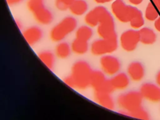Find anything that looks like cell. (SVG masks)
<instances>
[{
  "instance_id": "obj_1",
  "label": "cell",
  "mask_w": 160,
  "mask_h": 120,
  "mask_svg": "<svg viewBox=\"0 0 160 120\" xmlns=\"http://www.w3.org/2000/svg\"><path fill=\"white\" fill-rule=\"evenodd\" d=\"M92 71L88 62L83 60H78L72 64L71 72L64 79V82L72 89L84 90L90 86Z\"/></svg>"
},
{
  "instance_id": "obj_30",
  "label": "cell",
  "mask_w": 160,
  "mask_h": 120,
  "mask_svg": "<svg viewBox=\"0 0 160 120\" xmlns=\"http://www.w3.org/2000/svg\"><path fill=\"white\" fill-rule=\"evenodd\" d=\"M143 0H129V2L133 5H138L142 2Z\"/></svg>"
},
{
  "instance_id": "obj_24",
  "label": "cell",
  "mask_w": 160,
  "mask_h": 120,
  "mask_svg": "<svg viewBox=\"0 0 160 120\" xmlns=\"http://www.w3.org/2000/svg\"><path fill=\"white\" fill-rule=\"evenodd\" d=\"M126 116L133 117L138 119H149V114L146 111H145L143 108H141L133 112H129L125 114Z\"/></svg>"
},
{
  "instance_id": "obj_22",
  "label": "cell",
  "mask_w": 160,
  "mask_h": 120,
  "mask_svg": "<svg viewBox=\"0 0 160 120\" xmlns=\"http://www.w3.org/2000/svg\"><path fill=\"white\" fill-rule=\"evenodd\" d=\"M38 57L49 69H52L53 68L55 63V57L51 51L48 50L42 51L38 54Z\"/></svg>"
},
{
  "instance_id": "obj_18",
  "label": "cell",
  "mask_w": 160,
  "mask_h": 120,
  "mask_svg": "<svg viewBox=\"0 0 160 120\" xmlns=\"http://www.w3.org/2000/svg\"><path fill=\"white\" fill-rule=\"evenodd\" d=\"M69 9L73 15L79 16L86 13L88 6L84 0H75L69 6Z\"/></svg>"
},
{
  "instance_id": "obj_8",
  "label": "cell",
  "mask_w": 160,
  "mask_h": 120,
  "mask_svg": "<svg viewBox=\"0 0 160 120\" xmlns=\"http://www.w3.org/2000/svg\"><path fill=\"white\" fill-rule=\"evenodd\" d=\"M140 42L139 31L135 29H128L124 31L119 38L121 48L126 51L131 52L136 49Z\"/></svg>"
},
{
  "instance_id": "obj_28",
  "label": "cell",
  "mask_w": 160,
  "mask_h": 120,
  "mask_svg": "<svg viewBox=\"0 0 160 120\" xmlns=\"http://www.w3.org/2000/svg\"><path fill=\"white\" fill-rule=\"evenodd\" d=\"M9 5H14L22 1L23 0H6Z\"/></svg>"
},
{
  "instance_id": "obj_9",
  "label": "cell",
  "mask_w": 160,
  "mask_h": 120,
  "mask_svg": "<svg viewBox=\"0 0 160 120\" xmlns=\"http://www.w3.org/2000/svg\"><path fill=\"white\" fill-rule=\"evenodd\" d=\"M99 64L102 71L107 75L114 76L118 73L121 69V62L115 56L106 54L101 56Z\"/></svg>"
},
{
  "instance_id": "obj_10",
  "label": "cell",
  "mask_w": 160,
  "mask_h": 120,
  "mask_svg": "<svg viewBox=\"0 0 160 120\" xmlns=\"http://www.w3.org/2000/svg\"><path fill=\"white\" fill-rule=\"evenodd\" d=\"M109 13H110V12L105 7L98 6L86 14L84 22L91 28L97 27L100 22Z\"/></svg>"
},
{
  "instance_id": "obj_20",
  "label": "cell",
  "mask_w": 160,
  "mask_h": 120,
  "mask_svg": "<svg viewBox=\"0 0 160 120\" xmlns=\"http://www.w3.org/2000/svg\"><path fill=\"white\" fill-rule=\"evenodd\" d=\"M71 46L68 42L64 41L59 42L55 48V54L61 59L68 58L71 54Z\"/></svg>"
},
{
  "instance_id": "obj_6",
  "label": "cell",
  "mask_w": 160,
  "mask_h": 120,
  "mask_svg": "<svg viewBox=\"0 0 160 120\" xmlns=\"http://www.w3.org/2000/svg\"><path fill=\"white\" fill-rule=\"evenodd\" d=\"M118 48L117 39H99L94 41L90 46V51L94 56H102L114 52Z\"/></svg>"
},
{
  "instance_id": "obj_15",
  "label": "cell",
  "mask_w": 160,
  "mask_h": 120,
  "mask_svg": "<svg viewBox=\"0 0 160 120\" xmlns=\"http://www.w3.org/2000/svg\"><path fill=\"white\" fill-rule=\"evenodd\" d=\"M129 79L130 78L128 74L119 72L112 76L110 81L114 90H123L128 87L130 82Z\"/></svg>"
},
{
  "instance_id": "obj_16",
  "label": "cell",
  "mask_w": 160,
  "mask_h": 120,
  "mask_svg": "<svg viewBox=\"0 0 160 120\" xmlns=\"http://www.w3.org/2000/svg\"><path fill=\"white\" fill-rule=\"evenodd\" d=\"M106 80L105 74L102 71L98 70L92 71L90 78V86L94 91L99 90Z\"/></svg>"
},
{
  "instance_id": "obj_7",
  "label": "cell",
  "mask_w": 160,
  "mask_h": 120,
  "mask_svg": "<svg viewBox=\"0 0 160 120\" xmlns=\"http://www.w3.org/2000/svg\"><path fill=\"white\" fill-rule=\"evenodd\" d=\"M97 32L102 39H117L115 22L111 13H109L98 25Z\"/></svg>"
},
{
  "instance_id": "obj_13",
  "label": "cell",
  "mask_w": 160,
  "mask_h": 120,
  "mask_svg": "<svg viewBox=\"0 0 160 120\" xmlns=\"http://www.w3.org/2000/svg\"><path fill=\"white\" fill-rule=\"evenodd\" d=\"M127 73L131 80L140 81L144 76V68L140 62L133 61L128 65Z\"/></svg>"
},
{
  "instance_id": "obj_32",
  "label": "cell",
  "mask_w": 160,
  "mask_h": 120,
  "mask_svg": "<svg viewBox=\"0 0 160 120\" xmlns=\"http://www.w3.org/2000/svg\"><path fill=\"white\" fill-rule=\"evenodd\" d=\"M96 3L98 4H104V3H107L109 2H111L113 0H94Z\"/></svg>"
},
{
  "instance_id": "obj_19",
  "label": "cell",
  "mask_w": 160,
  "mask_h": 120,
  "mask_svg": "<svg viewBox=\"0 0 160 120\" xmlns=\"http://www.w3.org/2000/svg\"><path fill=\"white\" fill-rule=\"evenodd\" d=\"M72 51L78 55H82L87 52L89 49L88 41L75 38L71 44Z\"/></svg>"
},
{
  "instance_id": "obj_21",
  "label": "cell",
  "mask_w": 160,
  "mask_h": 120,
  "mask_svg": "<svg viewBox=\"0 0 160 120\" xmlns=\"http://www.w3.org/2000/svg\"><path fill=\"white\" fill-rule=\"evenodd\" d=\"M93 31L91 27L87 24L81 26L76 31V38L88 42L91 39Z\"/></svg>"
},
{
  "instance_id": "obj_12",
  "label": "cell",
  "mask_w": 160,
  "mask_h": 120,
  "mask_svg": "<svg viewBox=\"0 0 160 120\" xmlns=\"http://www.w3.org/2000/svg\"><path fill=\"white\" fill-rule=\"evenodd\" d=\"M94 99L99 105L108 109L112 110L115 107V102L109 92L102 91H94Z\"/></svg>"
},
{
  "instance_id": "obj_31",
  "label": "cell",
  "mask_w": 160,
  "mask_h": 120,
  "mask_svg": "<svg viewBox=\"0 0 160 120\" xmlns=\"http://www.w3.org/2000/svg\"><path fill=\"white\" fill-rule=\"evenodd\" d=\"M156 82L157 84L160 86V71H159L156 76Z\"/></svg>"
},
{
  "instance_id": "obj_11",
  "label": "cell",
  "mask_w": 160,
  "mask_h": 120,
  "mask_svg": "<svg viewBox=\"0 0 160 120\" xmlns=\"http://www.w3.org/2000/svg\"><path fill=\"white\" fill-rule=\"evenodd\" d=\"M139 92L143 98L152 102L160 101V88L156 85L146 82L141 85Z\"/></svg>"
},
{
  "instance_id": "obj_23",
  "label": "cell",
  "mask_w": 160,
  "mask_h": 120,
  "mask_svg": "<svg viewBox=\"0 0 160 120\" xmlns=\"http://www.w3.org/2000/svg\"><path fill=\"white\" fill-rule=\"evenodd\" d=\"M158 9L152 3V2H149L145 10V18L147 20L149 21H155L159 16Z\"/></svg>"
},
{
  "instance_id": "obj_3",
  "label": "cell",
  "mask_w": 160,
  "mask_h": 120,
  "mask_svg": "<svg viewBox=\"0 0 160 120\" xmlns=\"http://www.w3.org/2000/svg\"><path fill=\"white\" fill-rule=\"evenodd\" d=\"M142 98L141 92L136 91H131L119 94L117 98V103L122 110L121 113L125 115L141 108Z\"/></svg>"
},
{
  "instance_id": "obj_33",
  "label": "cell",
  "mask_w": 160,
  "mask_h": 120,
  "mask_svg": "<svg viewBox=\"0 0 160 120\" xmlns=\"http://www.w3.org/2000/svg\"><path fill=\"white\" fill-rule=\"evenodd\" d=\"M16 24L18 25V26L19 29H21L22 28V24H21L20 21H16Z\"/></svg>"
},
{
  "instance_id": "obj_5",
  "label": "cell",
  "mask_w": 160,
  "mask_h": 120,
  "mask_svg": "<svg viewBox=\"0 0 160 120\" xmlns=\"http://www.w3.org/2000/svg\"><path fill=\"white\" fill-rule=\"evenodd\" d=\"M27 6L35 20L39 24L48 25L52 21V14L45 6L42 0H29Z\"/></svg>"
},
{
  "instance_id": "obj_4",
  "label": "cell",
  "mask_w": 160,
  "mask_h": 120,
  "mask_svg": "<svg viewBox=\"0 0 160 120\" xmlns=\"http://www.w3.org/2000/svg\"><path fill=\"white\" fill-rule=\"evenodd\" d=\"M111 9L115 18L122 22H129L133 18L142 13L137 8L126 4L123 0H114Z\"/></svg>"
},
{
  "instance_id": "obj_2",
  "label": "cell",
  "mask_w": 160,
  "mask_h": 120,
  "mask_svg": "<svg viewBox=\"0 0 160 120\" xmlns=\"http://www.w3.org/2000/svg\"><path fill=\"white\" fill-rule=\"evenodd\" d=\"M78 22L72 16H66L55 25L49 32V37L54 42H61L74 31Z\"/></svg>"
},
{
  "instance_id": "obj_26",
  "label": "cell",
  "mask_w": 160,
  "mask_h": 120,
  "mask_svg": "<svg viewBox=\"0 0 160 120\" xmlns=\"http://www.w3.org/2000/svg\"><path fill=\"white\" fill-rule=\"evenodd\" d=\"M75 0H55V6L59 11H66L69 9V6Z\"/></svg>"
},
{
  "instance_id": "obj_25",
  "label": "cell",
  "mask_w": 160,
  "mask_h": 120,
  "mask_svg": "<svg viewBox=\"0 0 160 120\" xmlns=\"http://www.w3.org/2000/svg\"><path fill=\"white\" fill-rule=\"evenodd\" d=\"M130 26L131 28L134 29H137L141 28V27L144 25V18L142 16V14L141 13L134 18H133L130 21H129Z\"/></svg>"
},
{
  "instance_id": "obj_17",
  "label": "cell",
  "mask_w": 160,
  "mask_h": 120,
  "mask_svg": "<svg viewBox=\"0 0 160 120\" xmlns=\"http://www.w3.org/2000/svg\"><path fill=\"white\" fill-rule=\"evenodd\" d=\"M140 42L143 44L150 45L155 42L156 34L154 31L149 28H142L139 31Z\"/></svg>"
},
{
  "instance_id": "obj_27",
  "label": "cell",
  "mask_w": 160,
  "mask_h": 120,
  "mask_svg": "<svg viewBox=\"0 0 160 120\" xmlns=\"http://www.w3.org/2000/svg\"><path fill=\"white\" fill-rule=\"evenodd\" d=\"M154 27L158 31L160 32V17H158L154 21Z\"/></svg>"
},
{
  "instance_id": "obj_29",
  "label": "cell",
  "mask_w": 160,
  "mask_h": 120,
  "mask_svg": "<svg viewBox=\"0 0 160 120\" xmlns=\"http://www.w3.org/2000/svg\"><path fill=\"white\" fill-rule=\"evenodd\" d=\"M152 2L156 7V8L160 11V0H152Z\"/></svg>"
},
{
  "instance_id": "obj_14",
  "label": "cell",
  "mask_w": 160,
  "mask_h": 120,
  "mask_svg": "<svg viewBox=\"0 0 160 120\" xmlns=\"http://www.w3.org/2000/svg\"><path fill=\"white\" fill-rule=\"evenodd\" d=\"M22 35L26 42L31 46L38 42L42 37V31L41 29L36 26H32L26 29Z\"/></svg>"
}]
</instances>
